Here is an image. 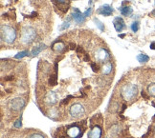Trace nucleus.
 Instances as JSON below:
<instances>
[{"label":"nucleus","mask_w":155,"mask_h":138,"mask_svg":"<svg viewBox=\"0 0 155 138\" xmlns=\"http://www.w3.org/2000/svg\"><path fill=\"white\" fill-rule=\"evenodd\" d=\"M132 12H133V10H132V8L130 6H125V7H122L121 8V12L123 15L125 16H129Z\"/></svg>","instance_id":"14"},{"label":"nucleus","mask_w":155,"mask_h":138,"mask_svg":"<svg viewBox=\"0 0 155 138\" xmlns=\"http://www.w3.org/2000/svg\"><path fill=\"white\" fill-rule=\"evenodd\" d=\"M69 112H70V114H71L73 117H79V116L83 115V113H84V108H83V105L77 103V104H74V105L71 106Z\"/></svg>","instance_id":"4"},{"label":"nucleus","mask_w":155,"mask_h":138,"mask_svg":"<svg viewBox=\"0 0 155 138\" xmlns=\"http://www.w3.org/2000/svg\"><path fill=\"white\" fill-rule=\"evenodd\" d=\"M70 46H71V49H72V50L76 48V47H75L76 45H75V44H73V43H71V44H70Z\"/></svg>","instance_id":"31"},{"label":"nucleus","mask_w":155,"mask_h":138,"mask_svg":"<svg viewBox=\"0 0 155 138\" xmlns=\"http://www.w3.org/2000/svg\"><path fill=\"white\" fill-rule=\"evenodd\" d=\"M16 128H20L21 127V119H18V120L15 123Z\"/></svg>","instance_id":"27"},{"label":"nucleus","mask_w":155,"mask_h":138,"mask_svg":"<svg viewBox=\"0 0 155 138\" xmlns=\"http://www.w3.org/2000/svg\"><path fill=\"white\" fill-rule=\"evenodd\" d=\"M43 49H45V45H44V44L38 46V47H35V48L33 50V52H32V57H34V56H35V55H38Z\"/></svg>","instance_id":"16"},{"label":"nucleus","mask_w":155,"mask_h":138,"mask_svg":"<svg viewBox=\"0 0 155 138\" xmlns=\"http://www.w3.org/2000/svg\"><path fill=\"white\" fill-rule=\"evenodd\" d=\"M152 15H154V16H155V10H154V11H153V12H152Z\"/></svg>","instance_id":"33"},{"label":"nucleus","mask_w":155,"mask_h":138,"mask_svg":"<svg viewBox=\"0 0 155 138\" xmlns=\"http://www.w3.org/2000/svg\"><path fill=\"white\" fill-rule=\"evenodd\" d=\"M113 24H114V28H115V30L117 31H122L123 29L125 27V21L123 19L122 17H116L115 19L113 20Z\"/></svg>","instance_id":"9"},{"label":"nucleus","mask_w":155,"mask_h":138,"mask_svg":"<svg viewBox=\"0 0 155 138\" xmlns=\"http://www.w3.org/2000/svg\"><path fill=\"white\" fill-rule=\"evenodd\" d=\"M98 12L100 13V15H104V16H110L112 15V12H113V10H112V8L110 6L106 5H106H103L102 7L99 8Z\"/></svg>","instance_id":"10"},{"label":"nucleus","mask_w":155,"mask_h":138,"mask_svg":"<svg viewBox=\"0 0 155 138\" xmlns=\"http://www.w3.org/2000/svg\"><path fill=\"white\" fill-rule=\"evenodd\" d=\"M25 101L22 98H15L10 102V108L13 110H20L22 108H24Z\"/></svg>","instance_id":"5"},{"label":"nucleus","mask_w":155,"mask_h":138,"mask_svg":"<svg viewBox=\"0 0 155 138\" xmlns=\"http://www.w3.org/2000/svg\"><path fill=\"white\" fill-rule=\"evenodd\" d=\"M67 135L71 138H80L83 135V131L78 126H72L67 130Z\"/></svg>","instance_id":"6"},{"label":"nucleus","mask_w":155,"mask_h":138,"mask_svg":"<svg viewBox=\"0 0 155 138\" xmlns=\"http://www.w3.org/2000/svg\"><path fill=\"white\" fill-rule=\"evenodd\" d=\"M91 12H92V9L89 8V9H87V11H86V12L83 13V15H84L85 17H87V16H89V15H91Z\"/></svg>","instance_id":"24"},{"label":"nucleus","mask_w":155,"mask_h":138,"mask_svg":"<svg viewBox=\"0 0 155 138\" xmlns=\"http://www.w3.org/2000/svg\"><path fill=\"white\" fill-rule=\"evenodd\" d=\"M57 76H58V72H55V74L52 75L51 77H50V79H49V84L51 85V86H56L57 85Z\"/></svg>","instance_id":"18"},{"label":"nucleus","mask_w":155,"mask_h":138,"mask_svg":"<svg viewBox=\"0 0 155 138\" xmlns=\"http://www.w3.org/2000/svg\"><path fill=\"white\" fill-rule=\"evenodd\" d=\"M131 30H132V31H134V33H136V31L139 30V22L138 21H135V22L132 23Z\"/></svg>","instance_id":"22"},{"label":"nucleus","mask_w":155,"mask_h":138,"mask_svg":"<svg viewBox=\"0 0 155 138\" xmlns=\"http://www.w3.org/2000/svg\"><path fill=\"white\" fill-rule=\"evenodd\" d=\"M73 19L77 23V24H83L85 22V16L83 13H81V12L78 8H74V12H73Z\"/></svg>","instance_id":"7"},{"label":"nucleus","mask_w":155,"mask_h":138,"mask_svg":"<svg viewBox=\"0 0 155 138\" xmlns=\"http://www.w3.org/2000/svg\"><path fill=\"white\" fill-rule=\"evenodd\" d=\"M148 93L150 96H153V97H155V83H153V84L148 86Z\"/></svg>","instance_id":"19"},{"label":"nucleus","mask_w":155,"mask_h":138,"mask_svg":"<svg viewBox=\"0 0 155 138\" xmlns=\"http://www.w3.org/2000/svg\"><path fill=\"white\" fill-rule=\"evenodd\" d=\"M89 138H101L102 137V130L101 128L96 126L89 132Z\"/></svg>","instance_id":"12"},{"label":"nucleus","mask_w":155,"mask_h":138,"mask_svg":"<svg viewBox=\"0 0 155 138\" xmlns=\"http://www.w3.org/2000/svg\"><path fill=\"white\" fill-rule=\"evenodd\" d=\"M108 58H109V53L104 49L99 50L97 52V53H96V59H97V60L100 61V62L106 61V60H107Z\"/></svg>","instance_id":"8"},{"label":"nucleus","mask_w":155,"mask_h":138,"mask_svg":"<svg viewBox=\"0 0 155 138\" xmlns=\"http://www.w3.org/2000/svg\"><path fill=\"white\" fill-rule=\"evenodd\" d=\"M155 106V105H154ZM153 119H155V115H154V117H153Z\"/></svg>","instance_id":"34"},{"label":"nucleus","mask_w":155,"mask_h":138,"mask_svg":"<svg viewBox=\"0 0 155 138\" xmlns=\"http://www.w3.org/2000/svg\"><path fill=\"white\" fill-rule=\"evenodd\" d=\"M1 37L8 44H12V43H13V41H15L16 37V33L11 27L2 26L1 27Z\"/></svg>","instance_id":"2"},{"label":"nucleus","mask_w":155,"mask_h":138,"mask_svg":"<svg viewBox=\"0 0 155 138\" xmlns=\"http://www.w3.org/2000/svg\"><path fill=\"white\" fill-rule=\"evenodd\" d=\"M142 96H143V97L145 98V99H148V96L147 95V94H145V91H142Z\"/></svg>","instance_id":"28"},{"label":"nucleus","mask_w":155,"mask_h":138,"mask_svg":"<svg viewBox=\"0 0 155 138\" xmlns=\"http://www.w3.org/2000/svg\"><path fill=\"white\" fill-rule=\"evenodd\" d=\"M150 49L151 50H155V42H152L150 44Z\"/></svg>","instance_id":"29"},{"label":"nucleus","mask_w":155,"mask_h":138,"mask_svg":"<svg viewBox=\"0 0 155 138\" xmlns=\"http://www.w3.org/2000/svg\"><path fill=\"white\" fill-rule=\"evenodd\" d=\"M94 22L96 23V25H97V27L99 28L100 30L103 31H104V25L99 19H97V18H94Z\"/></svg>","instance_id":"21"},{"label":"nucleus","mask_w":155,"mask_h":138,"mask_svg":"<svg viewBox=\"0 0 155 138\" xmlns=\"http://www.w3.org/2000/svg\"><path fill=\"white\" fill-rule=\"evenodd\" d=\"M119 36H120L121 38H124L125 36V34H119Z\"/></svg>","instance_id":"32"},{"label":"nucleus","mask_w":155,"mask_h":138,"mask_svg":"<svg viewBox=\"0 0 155 138\" xmlns=\"http://www.w3.org/2000/svg\"><path fill=\"white\" fill-rule=\"evenodd\" d=\"M137 60H138L140 63H147V62L149 60V57L148 56V55L141 53V54H138V55H137Z\"/></svg>","instance_id":"17"},{"label":"nucleus","mask_w":155,"mask_h":138,"mask_svg":"<svg viewBox=\"0 0 155 138\" xmlns=\"http://www.w3.org/2000/svg\"><path fill=\"white\" fill-rule=\"evenodd\" d=\"M56 1H58V3H61V4H63V3H65L66 0H56Z\"/></svg>","instance_id":"30"},{"label":"nucleus","mask_w":155,"mask_h":138,"mask_svg":"<svg viewBox=\"0 0 155 138\" xmlns=\"http://www.w3.org/2000/svg\"><path fill=\"white\" fill-rule=\"evenodd\" d=\"M27 55H29V50H23V52H20V53H18L15 58L16 59H21V58H23L25 56H27Z\"/></svg>","instance_id":"20"},{"label":"nucleus","mask_w":155,"mask_h":138,"mask_svg":"<svg viewBox=\"0 0 155 138\" xmlns=\"http://www.w3.org/2000/svg\"><path fill=\"white\" fill-rule=\"evenodd\" d=\"M91 68H92V70L96 72H98V66L96 65L95 63H92L91 64Z\"/></svg>","instance_id":"26"},{"label":"nucleus","mask_w":155,"mask_h":138,"mask_svg":"<svg viewBox=\"0 0 155 138\" xmlns=\"http://www.w3.org/2000/svg\"><path fill=\"white\" fill-rule=\"evenodd\" d=\"M138 93V88L136 85L130 84V85H125L124 88L122 89V96L123 98L126 101L132 100Z\"/></svg>","instance_id":"1"},{"label":"nucleus","mask_w":155,"mask_h":138,"mask_svg":"<svg viewBox=\"0 0 155 138\" xmlns=\"http://www.w3.org/2000/svg\"><path fill=\"white\" fill-rule=\"evenodd\" d=\"M45 101L49 105H54L58 102V95L55 91H50L47 93L46 97H45Z\"/></svg>","instance_id":"11"},{"label":"nucleus","mask_w":155,"mask_h":138,"mask_svg":"<svg viewBox=\"0 0 155 138\" xmlns=\"http://www.w3.org/2000/svg\"><path fill=\"white\" fill-rule=\"evenodd\" d=\"M70 26V23L69 22H65V23H63V25L61 27V31H63V30H65V29H67L68 27Z\"/></svg>","instance_id":"23"},{"label":"nucleus","mask_w":155,"mask_h":138,"mask_svg":"<svg viewBox=\"0 0 155 138\" xmlns=\"http://www.w3.org/2000/svg\"><path fill=\"white\" fill-rule=\"evenodd\" d=\"M30 138H44L41 134H39V133H35V134L31 135Z\"/></svg>","instance_id":"25"},{"label":"nucleus","mask_w":155,"mask_h":138,"mask_svg":"<svg viewBox=\"0 0 155 138\" xmlns=\"http://www.w3.org/2000/svg\"><path fill=\"white\" fill-rule=\"evenodd\" d=\"M112 71V63L106 62L103 67V74H109Z\"/></svg>","instance_id":"15"},{"label":"nucleus","mask_w":155,"mask_h":138,"mask_svg":"<svg viewBox=\"0 0 155 138\" xmlns=\"http://www.w3.org/2000/svg\"><path fill=\"white\" fill-rule=\"evenodd\" d=\"M52 48H53L54 50H56V52L61 53L65 49V45H64V43L62 42V41H57L56 43L53 44Z\"/></svg>","instance_id":"13"},{"label":"nucleus","mask_w":155,"mask_h":138,"mask_svg":"<svg viewBox=\"0 0 155 138\" xmlns=\"http://www.w3.org/2000/svg\"><path fill=\"white\" fill-rule=\"evenodd\" d=\"M35 37V31L33 28H26V29L23 30L22 31V36H21V39H22V42L25 43V44H29L33 41Z\"/></svg>","instance_id":"3"}]
</instances>
